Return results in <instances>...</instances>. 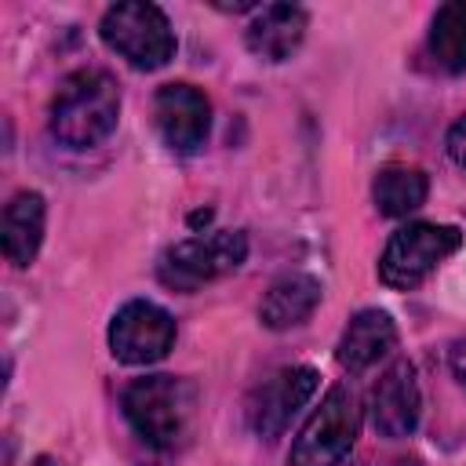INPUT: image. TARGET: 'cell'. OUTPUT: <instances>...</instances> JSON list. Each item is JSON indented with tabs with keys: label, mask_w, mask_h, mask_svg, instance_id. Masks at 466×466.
<instances>
[{
	"label": "cell",
	"mask_w": 466,
	"mask_h": 466,
	"mask_svg": "<svg viewBox=\"0 0 466 466\" xmlns=\"http://www.w3.org/2000/svg\"><path fill=\"white\" fill-rule=\"evenodd\" d=\"M120 404H124L131 430L160 451L178 448L189 437L193 419H197V390H193V382L175 379V375L135 379L124 390Z\"/></svg>",
	"instance_id": "2"
},
{
	"label": "cell",
	"mask_w": 466,
	"mask_h": 466,
	"mask_svg": "<svg viewBox=\"0 0 466 466\" xmlns=\"http://www.w3.org/2000/svg\"><path fill=\"white\" fill-rule=\"evenodd\" d=\"M448 157L459 164V167H466V113L451 124V131H448Z\"/></svg>",
	"instance_id": "17"
},
{
	"label": "cell",
	"mask_w": 466,
	"mask_h": 466,
	"mask_svg": "<svg viewBox=\"0 0 466 466\" xmlns=\"http://www.w3.org/2000/svg\"><path fill=\"white\" fill-rule=\"evenodd\" d=\"M153 124L167 149L197 153L211 131V102L193 84H164L153 95Z\"/></svg>",
	"instance_id": "9"
},
{
	"label": "cell",
	"mask_w": 466,
	"mask_h": 466,
	"mask_svg": "<svg viewBox=\"0 0 466 466\" xmlns=\"http://www.w3.org/2000/svg\"><path fill=\"white\" fill-rule=\"evenodd\" d=\"M33 466H62V462H55V459H47V455H40V459H33Z\"/></svg>",
	"instance_id": "19"
},
{
	"label": "cell",
	"mask_w": 466,
	"mask_h": 466,
	"mask_svg": "<svg viewBox=\"0 0 466 466\" xmlns=\"http://www.w3.org/2000/svg\"><path fill=\"white\" fill-rule=\"evenodd\" d=\"M44 218H47V204L40 193L22 189L7 200L4 208V222H0V240H4V255L11 266H29L44 244Z\"/></svg>",
	"instance_id": "12"
},
{
	"label": "cell",
	"mask_w": 466,
	"mask_h": 466,
	"mask_svg": "<svg viewBox=\"0 0 466 466\" xmlns=\"http://www.w3.org/2000/svg\"><path fill=\"white\" fill-rule=\"evenodd\" d=\"M306 36V11L295 4H266L244 29L248 51L266 62H284Z\"/></svg>",
	"instance_id": "11"
},
{
	"label": "cell",
	"mask_w": 466,
	"mask_h": 466,
	"mask_svg": "<svg viewBox=\"0 0 466 466\" xmlns=\"http://www.w3.org/2000/svg\"><path fill=\"white\" fill-rule=\"evenodd\" d=\"M320 302V280L309 277V273H284L269 284L262 306H258V317L266 328L273 331H288L295 324H302Z\"/></svg>",
	"instance_id": "14"
},
{
	"label": "cell",
	"mask_w": 466,
	"mask_h": 466,
	"mask_svg": "<svg viewBox=\"0 0 466 466\" xmlns=\"http://www.w3.org/2000/svg\"><path fill=\"white\" fill-rule=\"evenodd\" d=\"M317 371L309 364H291L269 375L248 400V422L258 437L273 441L288 430V422L299 415V408L317 393Z\"/></svg>",
	"instance_id": "8"
},
{
	"label": "cell",
	"mask_w": 466,
	"mask_h": 466,
	"mask_svg": "<svg viewBox=\"0 0 466 466\" xmlns=\"http://www.w3.org/2000/svg\"><path fill=\"white\" fill-rule=\"evenodd\" d=\"M244 258H248V237L240 229H211L171 244L160 255L157 277L175 291H197L200 284L233 273Z\"/></svg>",
	"instance_id": "5"
},
{
	"label": "cell",
	"mask_w": 466,
	"mask_h": 466,
	"mask_svg": "<svg viewBox=\"0 0 466 466\" xmlns=\"http://www.w3.org/2000/svg\"><path fill=\"white\" fill-rule=\"evenodd\" d=\"M98 33H102L106 47H113L135 69H160L175 55V29H171L167 15L146 0L113 4L102 15Z\"/></svg>",
	"instance_id": "3"
},
{
	"label": "cell",
	"mask_w": 466,
	"mask_h": 466,
	"mask_svg": "<svg viewBox=\"0 0 466 466\" xmlns=\"http://www.w3.org/2000/svg\"><path fill=\"white\" fill-rule=\"evenodd\" d=\"M368 415H371L375 433L386 441H400L415 433L419 415H422V393H419L415 368L408 360H397L393 368H386L382 379L371 386Z\"/></svg>",
	"instance_id": "10"
},
{
	"label": "cell",
	"mask_w": 466,
	"mask_h": 466,
	"mask_svg": "<svg viewBox=\"0 0 466 466\" xmlns=\"http://www.w3.org/2000/svg\"><path fill=\"white\" fill-rule=\"evenodd\" d=\"M171 346H175V320L157 302H146V299L124 302L109 320V350L124 364H135V368L157 364L167 357Z\"/></svg>",
	"instance_id": "7"
},
{
	"label": "cell",
	"mask_w": 466,
	"mask_h": 466,
	"mask_svg": "<svg viewBox=\"0 0 466 466\" xmlns=\"http://www.w3.org/2000/svg\"><path fill=\"white\" fill-rule=\"evenodd\" d=\"M448 364H451V375L466 386V339H459L455 346H451V353H448Z\"/></svg>",
	"instance_id": "18"
},
{
	"label": "cell",
	"mask_w": 466,
	"mask_h": 466,
	"mask_svg": "<svg viewBox=\"0 0 466 466\" xmlns=\"http://www.w3.org/2000/svg\"><path fill=\"white\" fill-rule=\"evenodd\" d=\"M393 346H397V328H393L390 313H382V309H360L346 324V331H342V339L335 346V357H339V364L346 371H368Z\"/></svg>",
	"instance_id": "13"
},
{
	"label": "cell",
	"mask_w": 466,
	"mask_h": 466,
	"mask_svg": "<svg viewBox=\"0 0 466 466\" xmlns=\"http://www.w3.org/2000/svg\"><path fill=\"white\" fill-rule=\"evenodd\" d=\"M426 189H430L426 175L419 167H408V164H386V167H379V175L371 182L375 208L386 218H404L415 208H422Z\"/></svg>",
	"instance_id": "15"
},
{
	"label": "cell",
	"mask_w": 466,
	"mask_h": 466,
	"mask_svg": "<svg viewBox=\"0 0 466 466\" xmlns=\"http://www.w3.org/2000/svg\"><path fill=\"white\" fill-rule=\"evenodd\" d=\"M426 47L444 73H466V0L437 7Z\"/></svg>",
	"instance_id": "16"
},
{
	"label": "cell",
	"mask_w": 466,
	"mask_h": 466,
	"mask_svg": "<svg viewBox=\"0 0 466 466\" xmlns=\"http://www.w3.org/2000/svg\"><path fill=\"white\" fill-rule=\"evenodd\" d=\"M462 244V233L455 226H437V222H408L400 226L382 258H379V280L393 291H411L419 288L455 248Z\"/></svg>",
	"instance_id": "6"
},
{
	"label": "cell",
	"mask_w": 466,
	"mask_h": 466,
	"mask_svg": "<svg viewBox=\"0 0 466 466\" xmlns=\"http://www.w3.org/2000/svg\"><path fill=\"white\" fill-rule=\"evenodd\" d=\"M357 433H360V400L353 386L339 382L324 393L320 408L299 430L288 451V466H339L350 455Z\"/></svg>",
	"instance_id": "4"
},
{
	"label": "cell",
	"mask_w": 466,
	"mask_h": 466,
	"mask_svg": "<svg viewBox=\"0 0 466 466\" xmlns=\"http://www.w3.org/2000/svg\"><path fill=\"white\" fill-rule=\"evenodd\" d=\"M120 116V91L106 69L69 73L51 98V135L69 149L106 142Z\"/></svg>",
	"instance_id": "1"
}]
</instances>
